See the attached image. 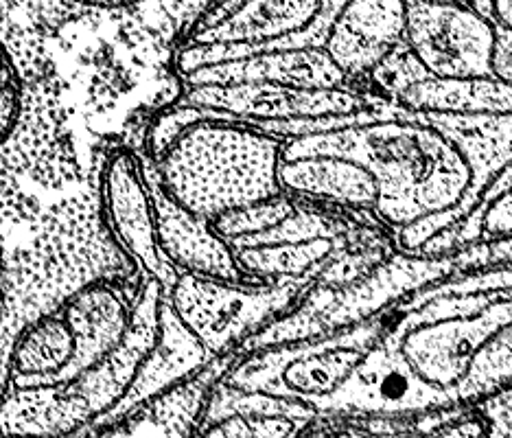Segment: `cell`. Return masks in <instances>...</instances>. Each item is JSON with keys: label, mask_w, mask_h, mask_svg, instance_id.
Wrapping results in <instances>:
<instances>
[{"label": "cell", "mask_w": 512, "mask_h": 438, "mask_svg": "<svg viewBox=\"0 0 512 438\" xmlns=\"http://www.w3.org/2000/svg\"><path fill=\"white\" fill-rule=\"evenodd\" d=\"M510 263V239L464 248L453 255L429 257L388 252L375 268L342 285L311 283L298 303L243 344L239 355L311 340L386 316L407 294L445 276Z\"/></svg>", "instance_id": "6da1fadb"}, {"label": "cell", "mask_w": 512, "mask_h": 438, "mask_svg": "<svg viewBox=\"0 0 512 438\" xmlns=\"http://www.w3.org/2000/svg\"><path fill=\"white\" fill-rule=\"evenodd\" d=\"M281 149L283 141L254 125L208 112L156 160L154 176L186 211L211 222L283 193Z\"/></svg>", "instance_id": "7a4b0ae2"}, {"label": "cell", "mask_w": 512, "mask_h": 438, "mask_svg": "<svg viewBox=\"0 0 512 438\" xmlns=\"http://www.w3.org/2000/svg\"><path fill=\"white\" fill-rule=\"evenodd\" d=\"M165 290L147 281L134 303V320L125 342L106 360L68 384L11 388L0 397V436L81 438L132 388L158 336Z\"/></svg>", "instance_id": "3957f363"}, {"label": "cell", "mask_w": 512, "mask_h": 438, "mask_svg": "<svg viewBox=\"0 0 512 438\" xmlns=\"http://www.w3.org/2000/svg\"><path fill=\"white\" fill-rule=\"evenodd\" d=\"M346 0H213L180 36L176 71L186 75L237 57L324 49Z\"/></svg>", "instance_id": "277c9868"}, {"label": "cell", "mask_w": 512, "mask_h": 438, "mask_svg": "<svg viewBox=\"0 0 512 438\" xmlns=\"http://www.w3.org/2000/svg\"><path fill=\"white\" fill-rule=\"evenodd\" d=\"M383 318L386 316L329 336L237 355L219 382L316 408L322 399L342 386L364 353L375 344Z\"/></svg>", "instance_id": "5b68a950"}, {"label": "cell", "mask_w": 512, "mask_h": 438, "mask_svg": "<svg viewBox=\"0 0 512 438\" xmlns=\"http://www.w3.org/2000/svg\"><path fill=\"white\" fill-rule=\"evenodd\" d=\"M313 279L224 283L178 274L167 303L213 357H237L243 344L292 309Z\"/></svg>", "instance_id": "8992f818"}, {"label": "cell", "mask_w": 512, "mask_h": 438, "mask_svg": "<svg viewBox=\"0 0 512 438\" xmlns=\"http://www.w3.org/2000/svg\"><path fill=\"white\" fill-rule=\"evenodd\" d=\"M318 419L399 421L456 410L447 397L421 382L401 353L381 336L357 362L353 373L316 408Z\"/></svg>", "instance_id": "52a82bcc"}, {"label": "cell", "mask_w": 512, "mask_h": 438, "mask_svg": "<svg viewBox=\"0 0 512 438\" xmlns=\"http://www.w3.org/2000/svg\"><path fill=\"white\" fill-rule=\"evenodd\" d=\"M101 215L114 244L147 281L167 287L178 272L162 259L149 167L130 149H114L101 169Z\"/></svg>", "instance_id": "ba28073f"}, {"label": "cell", "mask_w": 512, "mask_h": 438, "mask_svg": "<svg viewBox=\"0 0 512 438\" xmlns=\"http://www.w3.org/2000/svg\"><path fill=\"white\" fill-rule=\"evenodd\" d=\"M495 27L464 5L405 0L403 46L429 75L491 77Z\"/></svg>", "instance_id": "9c48e42d"}, {"label": "cell", "mask_w": 512, "mask_h": 438, "mask_svg": "<svg viewBox=\"0 0 512 438\" xmlns=\"http://www.w3.org/2000/svg\"><path fill=\"white\" fill-rule=\"evenodd\" d=\"M182 101L250 125L337 117L383 108L390 103L353 88H298L285 84L189 86Z\"/></svg>", "instance_id": "30bf717a"}, {"label": "cell", "mask_w": 512, "mask_h": 438, "mask_svg": "<svg viewBox=\"0 0 512 438\" xmlns=\"http://www.w3.org/2000/svg\"><path fill=\"white\" fill-rule=\"evenodd\" d=\"M394 106L414 114H510V84L493 77H436L401 44L370 75Z\"/></svg>", "instance_id": "8fae6325"}, {"label": "cell", "mask_w": 512, "mask_h": 438, "mask_svg": "<svg viewBox=\"0 0 512 438\" xmlns=\"http://www.w3.org/2000/svg\"><path fill=\"white\" fill-rule=\"evenodd\" d=\"M160 255L178 274L224 283H254L241 270L235 250L208 219L186 211L160 187L149 169Z\"/></svg>", "instance_id": "7c38bea8"}, {"label": "cell", "mask_w": 512, "mask_h": 438, "mask_svg": "<svg viewBox=\"0 0 512 438\" xmlns=\"http://www.w3.org/2000/svg\"><path fill=\"white\" fill-rule=\"evenodd\" d=\"M215 360H219V357H213L197 342L193 333L173 314L167 296H162L160 325L154 347H151L145 362L138 368L134 384L127 390L119 406L110 410L99 423L92 425L90 432L106 430L110 425L130 417V414L141 410L147 403L189 382L191 377L202 373Z\"/></svg>", "instance_id": "4fadbf2b"}, {"label": "cell", "mask_w": 512, "mask_h": 438, "mask_svg": "<svg viewBox=\"0 0 512 438\" xmlns=\"http://www.w3.org/2000/svg\"><path fill=\"white\" fill-rule=\"evenodd\" d=\"M405 0H346L324 51L351 79L370 77L403 44Z\"/></svg>", "instance_id": "5bb4252c"}, {"label": "cell", "mask_w": 512, "mask_h": 438, "mask_svg": "<svg viewBox=\"0 0 512 438\" xmlns=\"http://www.w3.org/2000/svg\"><path fill=\"white\" fill-rule=\"evenodd\" d=\"M182 79L189 86L285 84L298 88H348L351 82L324 49L246 55L195 68Z\"/></svg>", "instance_id": "9a60e30c"}, {"label": "cell", "mask_w": 512, "mask_h": 438, "mask_svg": "<svg viewBox=\"0 0 512 438\" xmlns=\"http://www.w3.org/2000/svg\"><path fill=\"white\" fill-rule=\"evenodd\" d=\"M62 316L75 342L73 364L62 382L68 384L121 347L132 327L134 305L114 285L95 283L77 292Z\"/></svg>", "instance_id": "2e32d148"}, {"label": "cell", "mask_w": 512, "mask_h": 438, "mask_svg": "<svg viewBox=\"0 0 512 438\" xmlns=\"http://www.w3.org/2000/svg\"><path fill=\"white\" fill-rule=\"evenodd\" d=\"M235 357H219L189 382L169 390L130 417L81 438H193L213 384Z\"/></svg>", "instance_id": "e0dca14e"}, {"label": "cell", "mask_w": 512, "mask_h": 438, "mask_svg": "<svg viewBox=\"0 0 512 438\" xmlns=\"http://www.w3.org/2000/svg\"><path fill=\"white\" fill-rule=\"evenodd\" d=\"M281 191L296 200L370 211L377 204V184L364 167L335 156L281 158Z\"/></svg>", "instance_id": "ac0fdd59"}, {"label": "cell", "mask_w": 512, "mask_h": 438, "mask_svg": "<svg viewBox=\"0 0 512 438\" xmlns=\"http://www.w3.org/2000/svg\"><path fill=\"white\" fill-rule=\"evenodd\" d=\"M73 355V333L62 311L33 322L11 349L5 390L62 384L73 364Z\"/></svg>", "instance_id": "d6986e66"}, {"label": "cell", "mask_w": 512, "mask_h": 438, "mask_svg": "<svg viewBox=\"0 0 512 438\" xmlns=\"http://www.w3.org/2000/svg\"><path fill=\"white\" fill-rule=\"evenodd\" d=\"M362 235V233H359ZM359 235L346 237H320L309 241H296V244L263 246V248H243L235 250L241 270L254 283L272 281H294L313 279L327 268V263L340 255L344 248L368 246L359 241ZM370 244H383V241H370Z\"/></svg>", "instance_id": "ffe728a7"}, {"label": "cell", "mask_w": 512, "mask_h": 438, "mask_svg": "<svg viewBox=\"0 0 512 438\" xmlns=\"http://www.w3.org/2000/svg\"><path fill=\"white\" fill-rule=\"evenodd\" d=\"M432 414L399 421L316 419L296 438H423V430Z\"/></svg>", "instance_id": "44dd1931"}, {"label": "cell", "mask_w": 512, "mask_h": 438, "mask_svg": "<svg viewBox=\"0 0 512 438\" xmlns=\"http://www.w3.org/2000/svg\"><path fill=\"white\" fill-rule=\"evenodd\" d=\"M313 421L261 414H230L211 423H200L193 438H296Z\"/></svg>", "instance_id": "7402d4cb"}, {"label": "cell", "mask_w": 512, "mask_h": 438, "mask_svg": "<svg viewBox=\"0 0 512 438\" xmlns=\"http://www.w3.org/2000/svg\"><path fill=\"white\" fill-rule=\"evenodd\" d=\"M208 117V112L204 108H197L193 103L180 101L176 106L169 108L167 112L158 114V119L151 125V130L147 134V152L151 156V160H156L167 152V147L176 141V138L189 130L191 125H195L197 121H202Z\"/></svg>", "instance_id": "603a6c76"}, {"label": "cell", "mask_w": 512, "mask_h": 438, "mask_svg": "<svg viewBox=\"0 0 512 438\" xmlns=\"http://www.w3.org/2000/svg\"><path fill=\"white\" fill-rule=\"evenodd\" d=\"M20 114V86L14 66L0 68V145L14 130Z\"/></svg>", "instance_id": "cb8c5ba5"}, {"label": "cell", "mask_w": 512, "mask_h": 438, "mask_svg": "<svg viewBox=\"0 0 512 438\" xmlns=\"http://www.w3.org/2000/svg\"><path fill=\"white\" fill-rule=\"evenodd\" d=\"M491 77L499 82H512V29H495L491 51Z\"/></svg>", "instance_id": "d4e9b609"}, {"label": "cell", "mask_w": 512, "mask_h": 438, "mask_svg": "<svg viewBox=\"0 0 512 438\" xmlns=\"http://www.w3.org/2000/svg\"><path fill=\"white\" fill-rule=\"evenodd\" d=\"M423 3H440V5H462V0H423Z\"/></svg>", "instance_id": "484cf974"}, {"label": "cell", "mask_w": 512, "mask_h": 438, "mask_svg": "<svg viewBox=\"0 0 512 438\" xmlns=\"http://www.w3.org/2000/svg\"><path fill=\"white\" fill-rule=\"evenodd\" d=\"M106 3H112V0H106ZM119 3H121V0H119Z\"/></svg>", "instance_id": "4316f807"}]
</instances>
